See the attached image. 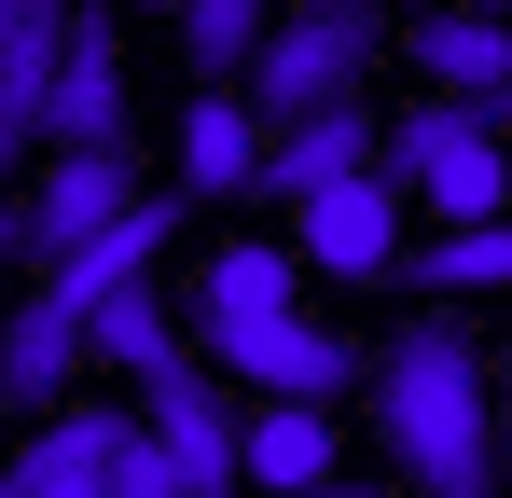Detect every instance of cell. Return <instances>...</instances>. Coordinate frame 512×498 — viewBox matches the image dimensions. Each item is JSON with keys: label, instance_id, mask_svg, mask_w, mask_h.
Returning <instances> with one entry per match:
<instances>
[{"label": "cell", "instance_id": "6da1fadb", "mask_svg": "<svg viewBox=\"0 0 512 498\" xmlns=\"http://www.w3.org/2000/svg\"><path fill=\"white\" fill-rule=\"evenodd\" d=\"M360 402H374V443L402 457L416 498H499V402H485L471 319H402L360 360Z\"/></svg>", "mask_w": 512, "mask_h": 498}, {"label": "cell", "instance_id": "7a4b0ae2", "mask_svg": "<svg viewBox=\"0 0 512 498\" xmlns=\"http://www.w3.org/2000/svg\"><path fill=\"white\" fill-rule=\"evenodd\" d=\"M388 56V14L374 0H305V14H263L250 70H236V111L250 125H291V111H333L360 97V70Z\"/></svg>", "mask_w": 512, "mask_h": 498}, {"label": "cell", "instance_id": "3957f363", "mask_svg": "<svg viewBox=\"0 0 512 498\" xmlns=\"http://www.w3.org/2000/svg\"><path fill=\"white\" fill-rule=\"evenodd\" d=\"M374 180L429 194L443 222H499V125L471 97H416L402 125H374Z\"/></svg>", "mask_w": 512, "mask_h": 498}, {"label": "cell", "instance_id": "277c9868", "mask_svg": "<svg viewBox=\"0 0 512 498\" xmlns=\"http://www.w3.org/2000/svg\"><path fill=\"white\" fill-rule=\"evenodd\" d=\"M42 153H139V139H125V14H111V0H56Z\"/></svg>", "mask_w": 512, "mask_h": 498}, {"label": "cell", "instance_id": "5b68a950", "mask_svg": "<svg viewBox=\"0 0 512 498\" xmlns=\"http://www.w3.org/2000/svg\"><path fill=\"white\" fill-rule=\"evenodd\" d=\"M208 346L250 374V388H277V402H333V388H360V346H346L333 319H291V305H250V319H208Z\"/></svg>", "mask_w": 512, "mask_h": 498}, {"label": "cell", "instance_id": "8992f818", "mask_svg": "<svg viewBox=\"0 0 512 498\" xmlns=\"http://www.w3.org/2000/svg\"><path fill=\"white\" fill-rule=\"evenodd\" d=\"M139 429L180 457V498H222V485H236V402L208 388V360H194V346L139 374Z\"/></svg>", "mask_w": 512, "mask_h": 498}, {"label": "cell", "instance_id": "52a82bcc", "mask_svg": "<svg viewBox=\"0 0 512 498\" xmlns=\"http://www.w3.org/2000/svg\"><path fill=\"white\" fill-rule=\"evenodd\" d=\"M346 166H374V111H360V97H333V111H291V125H263L250 194H236V208H291V194H319V180H346Z\"/></svg>", "mask_w": 512, "mask_h": 498}, {"label": "cell", "instance_id": "ba28073f", "mask_svg": "<svg viewBox=\"0 0 512 498\" xmlns=\"http://www.w3.org/2000/svg\"><path fill=\"white\" fill-rule=\"evenodd\" d=\"M291 208H305V263H319V277H388V249H402V180L346 166V180L291 194Z\"/></svg>", "mask_w": 512, "mask_h": 498}, {"label": "cell", "instance_id": "9c48e42d", "mask_svg": "<svg viewBox=\"0 0 512 498\" xmlns=\"http://www.w3.org/2000/svg\"><path fill=\"white\" fill-rule=\"evenodd\" d=\"M125 194H139V153H56V166H42V194H14V249H28V263H56V249L97 236Z\"/></svg>", "mask_w": 512, "mask_h": 498}, {"label": "cell", "instance_id": "30bf717a", "mask_svg": "<svg viewBox=\"0 0 512 498\" xmlns=\"http://www.w3.org/2000/svg\"><path fill=\"white\" fill-rule=\"evenodd\" d=\"M333 402H277V388H263L250 415H236V485L250 498H305V485H333Z\"/></svg>", "mask_w": 512, "mask_h": 498}, {"label": "cell", "instance_id": "8fae6325", "mask_svg": "<svg viewBox=\"0 0 512 498\" xmlns=\"http://www.w3.org/2000/svg\"><path fill=\"white\" fill-rule=\"evenodd\" d=\"M167 236H180V208H153V194H125V208H111L97 236H70L56 263H28V277H42L56 305H97V291H125V277H153V249H167Z\"/></svg>", "mask_w": 512, "mask_h": 498}, {"label": "cell", "instance_id": "7c38bea8", "mask_svg": "<svg viewBox=\"0 0 512 498\" xmlns=\"http://www.w3.org/2000/svg\"><path fill=\"white\" fill-rule=\"evenodd\" d=\"M402 56H416V83L471 97L485 125L512 111V42H499V14H471V0H457V14H416V28H402Z\"/></svg>", "mask_w": 512, "mask_h": 498}, {"label": "cell", "instance_id": "4fadbf2b", "mask_svg": "<svg viewBox=\"0 0 512 498\" xmlns=\"http://www.w3.org/2000/svg\"><path fill=\"white\" fill-rule=\"evenodd\" d=\"M70 374H84V305L28 277V305L0 319V402H70Z\"/></svg>", "mask_w": 512, "mask_h": 498}, {"label": "cell", "instance_id": "5bb4252c", "mask_svg": "<svg viewBox=\"0 0 512 498\" xmlns=\"http://www.w3.org/2000/svg\"><path fill=\"white\" fill-rule=\"evenodd\" d=\"M125 402H56V429H28V457H0V498H97V443Z\"/></svg>", "mask_w": 512, "mask_h": 498}, {"label": "cell", "instance_id": "9a60e30c", "mask_svg": "<svg viewBox=\"0 0 512 498\" xmlns=\"http://www.w3.org/2000/svg\"><path fill=\"white\" fill-rule=\"evenodd\" d=\"M250 153H263V125L236 111V83H194V111H180V180H194L208 208H236V194H250Z\"/></svg>", "mask_w": 512, "mask_h": 498}, {"label": "cell", "instance_id": "2e32d148", "mask_svg": "<svg viewBox=\"0 0 512 498\" xmlns=\"http://www.w3.org/2000/svg\"><path fill=\"white\" fill-rule=\"evenodd\" d=\"M42 70H56V0H14L0 14V166L42 153Z\"/></svg>", "mask_w": 512, "mask_h": 498}, {"label": "cell", "instance_id": "e0dca14e", "mask_svg": "<svg viewBox=\"0 0 512 498\" xmlns=\"http://www.w3.org/2000/svg\"><path fill=\"white\" fill-rule=\"evenodd\" d=\"M499 263H512L499 222H443L429 249H388V277H402L416 305H471V291H499Z\"/></svg>", "mask_w": 512, "mask_h": 498}, {"label": "cell", "instance_id": "ac0fdd59", "mask_svg": "<svg viewBox=\"0 0 512 498\" xmlns=\"http://www.w3.org/2000/svg\"><path fill=\"white\" fill-rule=\"evenodd\" d=\"M194 332H180V305L153 291V277H125V291H97L84 305V360H125V374H153V360H180Z\"/></svg>", "mask_w": 512, "mask_h": 498}, {"label": "cell", "instance_id": "d6986e66", "mask_svg": "<svg viewBox=\"0 0 512 498\" xmlns=\"http://www.w3.org/2000/svg\"><path fill=\"white\" fill-rule=\"evenodd\" d=\"M167 14H180V70H194V83H236L277 0H167Z\"/></svg>", "mask_w": 512, "mask_h": 498}, {"label": "cell", "instance_id": "ffe728a7", "mask_svg": "<svg viewBox=\"0 0 512 498\" xmlns=\"http://www.w3.org/2000/svg\"><path fill=\"white\" fill-rule=\"evenodd\" d=\"M250 305H305V263L236 236V249H208V319H250Z\"/></svg>", "mask_w": 512, "mask_h": 498}, {"label": "cell", "instance_id": "44dd1931", "mask_svg": "<svg viewBox=\"0 0 512 498\" xmlns=\"http://www.w3.org/2000/svg\"><path fill=\"white\" fill-rule=\"evenodd\" d=\"M97 498H180V457L139 429V415H111V443H97Z\"/></svg>", "mask_w": 512, "mask_h": 498}, {"label": "cell", "instance_id": "7402d4cb", "mask_svg": "<svg viewBox=\"0 0 512 498\" xmlns=\"http://www.w3.org/2000/svg\"><path fill=\"white\" fill-rule=\"evenodd\" d=\"M14 263H28V249H14V194H0V277H14Z\"/></svg>", "mask_w": 512, "mask_h": 498}, {"label": "cell", "instance_id": "603a6c76", "mask_svg": "<svg viewBox=\"0 0 512 498\" xmlns=\"http://www.w3.org/2000/svg\"><path fill=\"white\" fill-rule=\"evenodd\" d=\"M305 498H360V485H305Z\"/></svg>", "mask_w": 512, "mask_h": 498}, {"label": "cell", "instance_id": "cb8c5ba5", "mask_svg": "<svg viewBox=\"0 0 512 498\" xmlns=\"http://www.w3.org/2000/svg\"><path fill=\"white\" fill-rule=\"evenodd\" d=\"M471 14H499V0H471Z\"/></svg>", "mask_w": 512, "mask_h": 498}, {"label": "cell", "instance_id": "d4e9b609", "mask_svg": "<svg viewBox=\"0 0 512 498\" xmlns=\"http://www.w3.org/2000/svg\"><path fill=\"white\" fill-rule=\"evenodd\" d=\"M0 14H14V0H0Z\"/></svg>", "mask_w": 512, "mask_h": 498}, {"label": "cell", "instance_id": "484cf974", "mask_svg": "<svg viewBox=\"0 0 512 498\" xmlns=\"http://www.w3.org/2000/svg\"><path fill=\"white\" fill-rule=\"evenodd\" d=\"M402 498H416V485H402Z\"/></svg>", "mask_w": 512, "mask_h": 498}, {"label": "cell", "instance_id": "4316f807", "mask_svg": "<svg viewBox=\"0 0 512 498\" xmlns=\"http://www.w3.org/2000/svg\"><path fill=\"white\" fill-rule=\"evenodd\" d=\"M222 498H236V485H222Z\"/></svg>", "mask_w": 512, "mask_h": 498}]
</instances>
